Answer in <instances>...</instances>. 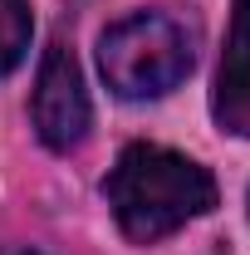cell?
I'll return each instance as SVG.
<instances>
[{
	"label": "cell",
	"mask_w": 250,
	"mask_h": 255,
	"mask_svg": "<svg viewBox=\"0 0 250 255\" xmlns=\"http://www.w3.org/2000/svg\"><path fill=\"white\" fill-rule=\"evenodd\" d=\"M103 196L127 241L152 246L162 236L182 231L187 221L216 211V177L172 147L132 142L118 152L108 182H103Z\"/></svg>",
	"instance_id": "obj_1"
},
{
	"label": "cell",
	"mask_w": 250,
	"mask_h": 255,
	"mask_svg": "<svg viewBox=\"0 0 250 255\" xmlns=\"http://www.w3.org/2000/svg\"><path fill=\"white\" fill-rule=\"evenodd\" d=\"M191 39L172 15H127L98 39V69L118 98H162L191 74Z\"/></svg>",
	"instance_id": "obj_2"
},
{
	"label": "cell",
	"mask_w": 250,
	"mask_h": 255,
	"mask_svg": "<svg viewBox=\"0 0 250 255\" xmlns=\"http://www.w3.org/2000/svg\"><path fill=\"white\" fill-rule=\"evenodd\" d=\"M30 118H34V132L44 137V147H54V152H74L89 137L94 113H89V94H84V74H79L64 39H54L39 59Z\"/></svg>",
	"instance_id": "obj_3"
},
{
	"label": "cell",
	"mask_w": 250,
	"mask_h": 255,
	"mask_svg": "<svg viewBox=\"0 0 250 255\" xmlns=\"http://www.w3.org/2000/svg\"><path fill=\"white\" fill-rule=\"evenodd\" d=\"M211 113H216L221 132L250 137V0H231V34H226V54H221Z\"/></svg>",
	"instance_id": "obj_4"
},
{
	"label": "cell",
	"mask_w": 250,
	"mask_h": 255,
	"mask_svg": "<svg viewBox=\"0 0 250 255\" xmlns=\"http://www.w3.org/2000/svg\"><path fill=\"white\" fill-rule=\"evenodd\" d=\"M30 34H34L30 5L25 0H0V79L10 69H20L25 49H30Z\"/></svg>",
	"instance_id": "obj_5"
},
{
	"label": "cell",
	"mask_w": 250,
	"mask_h": 255,
	"mask_svg": "<svg viewBox=\"0 0 250 255\" xmlns=\"http://www.w3.org/2000/svg\"><path fill=\"white\" fill-rule=\"evenodd\" d=\"M0 255H30V251H0Z\"/></svg>",
	"instance_id": "obj_6"
}]
</instances>
